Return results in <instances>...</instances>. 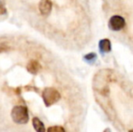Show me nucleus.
<instances>
[{
    "mask_svg": "<svg viewBox=\"0 0 133 132\" xmlns=\"http://www.w3.org/2000/svg\"><path fill=\"white\" fill-rule=\"evenodd\" d=\"M47 132H65V129L61 126H53L47 129Z\"/></svg>",
    "mask_w": 133,
    "mask_h": 132,
    "instance_id": "9",
    "label": "nucleus"
},
{
    "mask_svg": "<svg viewBox=\"0 0 133 132\" xmlns=\"http://www.w3.org/2000/svg\"><path fill=\"white\" fill-rule=\"evenodd\" d=\"M129 132H133V129H130V130L129 131Z\"/></svg>",
    "mask_w": 133,
    "mask_h": 132,
    "instance_id": "12",
    "label": "nucleus"
},
{
    "mask_svg": "<svg viewBox=\"0 0 133 132\" xmlns=\"http://www.w3.org/2000/svg\"><path fill=\"white\" fill-rule=\"evenodd\" d=\"M42 98L44 102V105L46 107H50L59 101L61 99V94L53 87H46L42 92Z\"/></svg>",
    "mask_w": 133,
    "mask_h": 132,
    "instance_id": "2",
    "label": "nucleus"
},
{
    "mask_svg": "<svg viewBox=\"0 0 133 132\" xmlns=\"http://www.w3.org/2000/svg\"><path fill=\"white\" fill-rule=\"evenodd\" d=\"M5 13H6V9L5 8V6H4L1 2H0V15H4V14H5Z\"/></svg>",
    "mask_w": 133,
    "mask_h": 132,
    "instance_id": "10",
    "label": "nucleus"
},
{
    "mask_svg": "<svg viewBox=\"0 0 133 132\" xmlns=\"http://www.w3.org/2000/svg\"><path fill=\"white\" fill-rule=\"evenodd\" d=\"M99 50L102 54L109 53L111 51V43L109 39H102L99 42Z\"/></svg>",
    "mask_w": 133,
    "mask_h": 132,
    "instance_id": "5",
    "label": "nucleus"
},
{
    "mask_svg": "<svg viewBox=\"0 0 133 132\" xmlns=\"http://www.w3.org/2000/svg\"><path fill=\"white\" fill-rule=\"evenodd\" d=\"M39 11L42 14V16H47L50 15L53 8V3L51 0H41L39 3Z\"/></svg>",
    "mask_w": 133,
    "mask_h": 132,
    "instance_id": "4",
    "label": "nucleus"
},
{
    "mask_svg": "<svg viewBox=\"0 0 133 132\" xmlns=\"http://www.w3.org/2000/svg\"><path fill=\"white\" fill-rule=\"evenodd\" d=\"M103 132H111V130H110V129H109V128H107V129H104Z\"/></svg>",
    "mask_w": 133,
    "mask_h": 132,
    "instance_id": "11",
    "label": "nucleus"
},
{
    "mask_svg": "<svg viewBox=\"0 0 133 132\" xmlns=\"http://www.w3.org/2000/svg\"><path fill=\"white\" fill-rule=\"evenodd\" d=\"M11 117L16 124H26L29 120L28 109L25 106H15L11 111Z\"/></svg>",
    "mask_w": 133,
    "mask_h": 132,
    "instance_id": "1",
    "label": "nucleus"
},
{
    "mask_svg": "<svg viewBox=\"0 0 133 132\" xmlns=\"http://www.w3.org/2000/svg\"><path fill=\"white\" fill-rule=\"evenodd\" d=\"M97 60V54L95 53H87L83 56V61L87 62L88 64H93L95 61Z\"/></svg>",
    "mask_w": 133,
    "mask_h": 132,
    "instance_id": "8",
    "label": "nucleus"
},
{
    "mask_svg": "<svg viewBox=\"0 0 133 132\" xmlns=\"http://www.w3.org/2000/svg\"><path fill=\"white\" fill-rule=\"evenodd\" d=\"M32 122H33L34 129L36 132H45V127H44V123L37 117H34Z\"/></svg>",
    "mask_w": 133,
    "mask_h": 132,
    "instance_id": "7",
    "label": "nucleus"
},
{
    "mask_svg": "<svg viewBox=\"0 0 133 132\" xmlns=\"http://www.w3.org/2000/svg\"><path fill=\"white\" fill-rule=\"evenodd\" d=\"M125 25H126V22L125 19L121 16H112L110 18L108 23V27L110 30L114 31V32H117V31H121V29L124 28Z\"/></svg>",
    "mask_w": 133,
    "mask_h": 132,
    "instance_id": "3",
    "label": "nucleus"
},
{
    "mask_svg": "<svg viewBox=\"0 0 133 132\" xmlns=\"http://www.w3.org/2000/svg\"><path fill=\"white\" fill-rule=\"evenodd\" d=\"M41 68H42L41 64H39L37 61H35V60H31L27 64V65H26L27 71L31 74H36L37 72H38L39 71L41 70Z\"/></svg>",
    "mask_w": 133,
    "mask_h": 132,
    "instance_id": "6",
    "label": "nucleus"
}]
</instances>
